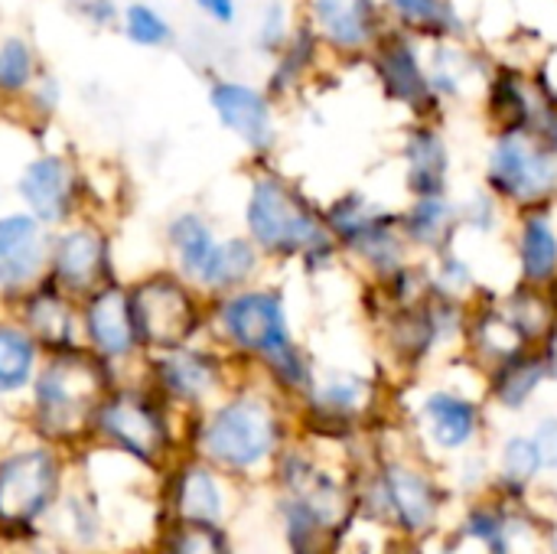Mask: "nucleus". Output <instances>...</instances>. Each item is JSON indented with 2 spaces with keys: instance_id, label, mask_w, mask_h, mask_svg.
<instances>
[{
  "instance_id": "nucleus-1",
  "label": "nucleus",
  "mask_w": 557,
  "mask_h": 554,
  "mask_svg": "<svg viewBox=\"0 0 557 554\" xmlns=\"http://www.w3.org/2000/svg\"><path fill=\"white\" fill-rule=\"evenodd\" d=\"M242 232L261 248L268 264H297L307 274H323L343 261L323 206L271 160H251L248 167Z\"/></svg>"
},
{
  "instance_id": "nucleus-2",
  "label": "nucleus",
  "mask_w": 557,
  "mask_h": 554,
  "mask_svg": "<svg viewBox=\"0 0 557 554\" xmlns=\"http://www.w3.org/2000/svg\"><path fill=\"white\" fill-rule=\"evenodd\" d=\"M209 340L228 356L258 362L281 389L310 392L313 366L290 327L287 294L277 284H248L209 300Z\"/></svg>"
},
{
  "instance_id": "nucleus-3",
  "label": "nucleus",
  "mask_w": 557,
  "mask_h": 554,
  "mask_svg": "<svg viewBox=\"0 0 557 554\" xmlns=\"http://www.w3.org/2000/svg\"><path fill=\"white\" fill-rule=\"evenodd\" d=\"M117 379L121 376L85 346L46 353L29 385V405L39 431L55 441L85 434Z\"/></svg>"
},
{
  "instance_id": "nucleus-4",
  "label": "nucleus",
  "mask_w": 557,
  "mask_h": 554,
  "mask_svg": "<svg viewBox=\"0 0 557 554\" xmlns=\"http://www.w3.org/2000/svg\"><path fill=\"white\" fill-rule=\"evenodd\" d=\"M323 219L339 245L343 261L362 271L369 284L398 274L418 258L401 232V212L382 206L362 189H346L330 199L323 206Z\"/></svg>"
},
{
  "instance_id": "nucleus-5",
  "label": "nucleus",
  "mask_w": 557,
  "mask_h": 554,
  "mask_svg": "<svg viewBox=\"0 0 557 554\" xmlns=\"http://www.w3.org/2000/svg\"><path fill=\"white\" fill-rule=\"evenodd\" d=\"M127 291L144 356L209 336V297L166 261L131 274Z\"/></svg>"
},
{
  "instance_id": "nucleus-6",
  "label": "nucleus",
  "mask_w": 557,
  "mask_h": 554,
  "mask_svg": "<svg viewBox=\"0 0 557 554\" xmlns=\"http://www.w3.org/2000/svg\"><path fill=\"white\" fill-rule=\"evenodd\" d=\"M483 183L516 212L557 206V150L539 131H493Z\"/></svg>"
},
{
  "instance_id": "nucleus-7",
  "label": "nucleus",
  "mask_w": 557,
  "mask_h": 554,
  "mask_svg": "<svg viewBox=\"0 0 557 554\" xmlns=\"http://www.w3.org/2000/svg\"><path fill=\"white\" fill-rule=\"evenodd\" d=\"M13 199L46 229L95 216L88 163L65 147H39L13 176Z\"/></svg>"
},
{
  "instance_id": "nucleus-8",
  "label": "nucleus",
  "mask_w": 557,
  "mask_h": 554,
  "mask_svg": "<svg viewBox=\"0 0 557 554\" xmlns=\"http://www.w3.org/2000/svg\"><path fill=\"white\" fill-rule=\"evenodd\" d=\"M46 278L75 300L124 278L117 268L114 222L104 216H78V219L52 229Z\"/></svg>"
},
{
  "instance_id": "nucleus-9",
  "label": "nucleus",
  "mask_w": 557,
  "mask_h": 554,
  "mask_svg": "<svg viewBox=\"0 0 557 554\" xmlns=\"http://www.w3.org/2000/svg\"><path fill=\"white\" fill-rule=\"evenodd\" d=\"M366 65L382 98L401 108L411 121H424V118L444 121V101L431 85L421 39H414L398 26H388L369 49Z\"/></svg>"
},
{
  "instance_id": "nucleus-10",
  "label": "nucleus",
  "mask_w": 557,
  "mask_h": 554,
  "mask_svg": "<svg viewBox=\"0 0 557 554\" xmlns=\"http://www.w3.org/2000/svg\"><path fill=\"white\" fill-rule=\"evenodd\" d=\"M206 104L215 124L251 157L271 160L281 147V104L264 85L235 75H209Z\"/></svg>"
},
{
  "instance_id": "nucleus-11",
  "label": "nucleus",
  "mask_w": 557,
  "mask_h": 554,
  "mask_svg": "<svg viewBox=\"0 0 557 554\" xmlns=\"http://www.w3.org/2000/svg\"><path fill=\"white\" fill-rule=\"evenodd\" d=\"M202 451L225 467H255L277 444V418L268 398L242 392L209 411L202 424Z\"/></svg>"
},
{
  "instance_id": "nucleus-12",
  "label": "nucleus",
  "mask_w": 557,
  "mask_h": 554,
  "mask_svg": "<svg viewBox=\"0 0 557 554\" xmlns=\"http://www.w3.org/2000/svg\"><path fill=\"white\" fill-rule=\"evenodd\" d=\"M91 428L144 464L160 460L170 441L163 398L147 382L137 385V382L117 379V385L101 402Z\"/></svg>"
},
{
  "instance_id": "nucleus-13",
  "label": "nucleus",
  "mask_w": 557,
  "mask_h": 554,
  "mask_svg": "<svg viewBox=\"0 0 557 554\" xmlns=\"http://www.w3.org/2000/svg\"><path fill=\"white\" fill-rule=\"evenodd\" d=\"M78 327H82V346L98 359H104L117 376H124V369H140L144 343L137 333L127 278H117L82 297Z\"/></svg>"
},
{
  "instance_id": "nucleus-14",
  "label": "nucleus",
  "mask_w": 557,
  "mask_h": 554,
  "mask_svg": "<svg viewBox=\"0 0 557 554\" xmlns=\"http://www.w3.org/2000/svg\"><path fill=\"white\" fill-rule=\"evenodd\" d=\"M140 372H144V382L163 402L202 405L225 382V349L206 336L176 349L147 353L140 362Z\"/></svg>"
},
{
  "instance_id": "nucleus-15",
  "label": "nucleus",
  "mask_w": 557,
  "mask_h": 554,
  "mask_svg": "<svg viewBox=\"0 0 557 554\" xmlns=\"http://www.w3.org/2000/svg\"><path fill=\"white\" fill-rule=\"evenodd\" d=\"M300 23L320 39L330 59L366 62L375 39L388 29L379 0H300Z\"/></svg>"
},
{
  "instance_id": "nucleus-16",
  "label": "nucleus",
  "mask_w": 557,
  "mask_h": 554,
  "mask_svg": "<svg viewBox=\"0 0 557 554\" xmlns=\"http://www.w3.org/2000/svg\"><path fill=\"white\" fill-rule=\"evenodd\" d=\"M483 111L493 131L522 127L545 134L557 114V98L545 85L542 72L516 62H493V72L483 85Z\"/></svg>"
},
{
  "instance_id": "nucleus-17",
  "label": "nucleus",
  "mask_w": 557,
  "mask_h": 554,
  "mask_svg": "<svg viewBox=\"0 0 557 554\" xmlns=\"http://www.w3.org/2000/svg\"><path fill=\"white\" fill-rule=\"evenodd\" d=\"M52 229L23 206L0 209V307L46 281Z\"/></svg>"
},
{
  "instance_id": "nucleus-18",
  "label": "nucleus",
  "mask_w": 557,
  "mask_h": 554,
  "mask_svg": "<svg viewBox=\"0 0 557 554\" xmlns=\"http://www.w3.org/2000/svg\"><path fill=\"white\" fill-rule=\"evenodd\" d=\"M401 186L408 199L414 196H444L454 183V150L441 127V121H408L401 147Z\"/></svg>"
},
{
  "instance_id": "nucleus-19",
  "label": "nucleus",
  "mask_w": 557,
  "mask_h": 554,
  "mask_svg": "<svg viewBox=\"0 0 557 554\" xmlns=\"http://www.w3.org/2000/svg\"><path fill=\"white\" fill-rule=\"evenodd\" d=\"M222 235L225 232H219L215 219L206 209L180 206L163 219V229H160L163 258L173 271H180L186 281H193L199 287L215 261Z\"/></svg>"
},
{
  "instance_id": "nucleus-20",
  "label": "nucleus",
  "mask_w": 557,
  "mask_h": 554,
  "mask_svg": "<svg viewBox=\"0 0 557 554\" xmlns=\"http://www.w3.org/2000/svg\"><path fill=\"white\" fill-rule=\"evenodd\" d=\"M7 310L33 333V340L46 353L82 346V327H78V300L59 291L49 278L20 294Z\"/></svg>"
},
{
  "instance_id": "nucleus-21",
  "label": "nucleus",
  "mask_w": 557,
  "mask_h": 554,
  "mask_svg": "<svg viewBox=\"0 0 557 554\" xmlns=\"http://www.w3.org/2000/svg\"><path fill=\"white\" fill-rule=\"evenodd\" d=\"M55 490V460L49 451L33 447L0 464V519L26 522L49 503Z\"/></svg>"
},
{
  "instance_id": "nucleus-22",
  "label": "nucleus",
  "mask_w": 557,
  "mask_h": 554,
  "mask_svg": "<svg viewBox=\"0 0 557 554\" xmlns=\"http://www.w3.org/2000/svg\"><path fill=\"white\" fill-rule=\"evenodd\" d=\"M428 46V75L431 85L437 91V98L447 101H463L470 91L483 95V85L493 72V62L483 59V52H476L470 46V36L463 39H434L424 42Z\"/></svg>"
},
{
  "instance_id": "nucleus-23",
  "label": "nucleus",
  "mask_w": 557,
  "mask_h": 554,
  "mask_svg": "<svg viewBox=\"0 0 557 554\" xmlns=\"http://www.w3.org/2000/svg\"><path fill=\"white\" fill-rule=\"evenodd\" d=\"M512 251L519 281L557 287V206L516 212Z\"/></svg>"
},
{
  "instance_id": "nucleus-24",
  "label": "nucleus",
  "mask_w": 557,
  "mask_h": 554,
  "mask_svg": "<svg viewBox=\"0 0 557 554\" xmlns=\"http://www.w3.org/2000/svg\"><path fill=\"white\" fill-rule=\"evenodd\" d=\"M401 212V232L418 258H434L457 245L460 232V209L450 193L444 196H414Z\"/></svg>"
},
{
  "instance_id": "nucleus-25",
  "label": "nucleus",
  "mask_w": 557,
  "mask_h": 554,
  "mask_svg": "<svg viewBox=\"0 0 557 554\" xmlns=\"http://www.w3.org/2000/svg\"><path fill=\"white\" fill-rule=\"evenodd\" d=\"M388 26L411 33L421 42L434 39H463L470 36V23L457 0H379Z\"/></svg>"
},
{
  "instance_id": "nucleus-26",
  "label": "nucleus",
  "mask_w": 557,
  "mask_h": 554,
  "mask_svg": "<svg viewBox=\"0 0 557 554\" xmlns=\"http://www.w3.org/2000/svg\"><path fill=\"white\" fill-rule=\"evenodd\" d=\"M264 271H268V258L261 255V248L245 232H225L222 245L215 251V261H212L209 274L202 278L199 291L212 300V297H222V294H232V291L264 281Z\"/></svg>"
},
{
  "instance_id": "nucleus-27",
  "label": "nucleus",
  "mask_w": 557,
  "mask_h": 554,
  "mask_svg": "<svg viewBox=\"0 0 557 554\" xmlns=\"http://www.w3.org/2000/svg\"><path fill=\"white\" fill-rule=\"evenodd\" d=\"M46 59L26 29L0 26V111L16 114L20 101L42 75Z\"/></svg>"
},
{
  "instance_id": "nucleus-28",
  "label": "nucleus",
  "mask_w": 557,
  "mask_h": 554,
  "mask_svg": "<svg viewBox=\"0 0 557 554\" xmlns=\"http://www.w3.org/2000/svg\"><path fill=\"white\" fill-rule=\"evenodd\" d=\"M323 59H326V52H323L320 39L297 20V26H294L290 39H287V46L268 62L264 88L271 91V98H274L277 104L290 101V98L313 78V72L323 65Z\"/></svg>"
},
{
  "instance_id": "nucleus-29",
  "label": "nucleus",
  "mask_w": 557,
  "mask_h": 554,
  "mask_svg": "<svg viewBox=\"0 0 557 554\" xmlns=\"http://www.w3.org/2000/svg\"><path fill=\"white\" fill-rule=\"evenodd\" d=\"M42 359L46 349L33 340V333L7 307H0V395L10 398L29 392Z\"/></svg>"
},
{
  "instance_id": "nucleus-30",
  "label": "nucleus",
  "mask_w": 557,
  "mask_h": 554,
  "mask_svg": "<svg viewBox=\"0 0 557 554\" xmlns=\"http://www.w3.org/2000/svg\"><path fill=\"white\" fill-rule=\"evenodd\" d=\"M552 379V362H548V353L545 346H532L506 362H499L493 369V395L499 405L519 411L525 408L535 392Z\"/></svg>"
},
{
  "instance_id": "nucleus-31",
  "label": "nucleus",
  "mask_w": 557,
  "mask_h": 554,
  "mask_svg": "<svg viewBox=\"0 0 557 554\" xmlns=\"http://www.w3.org/2000/svg\"><path fill=\"white\" fill-rule=\"evenodd\" d=\"M421 418L434 444L457 451L473 441L476 424H480V408L457 392H431L421 405Z\"/></svg>"
},
{
  "instance_id": "nucleus-32",
  "label": "nucleus",
  "mask_w": 557,
  "mask_h": 554,
  "mask_svg": "<svg viewBox=\"0 0 557 554\" xmlns=\"http://www.w3.org/2000/svg\"><path fill=\"white\" fill-rule=\"evenodd\" d=\"M114 33L140 52H166L180 42V29L153 0H121Z\"/></svg>"
},
{
  "instance_id": "nucleus-33",
  "label": "nucleus",
  "mask_w": 557,
  "mask_h": 554,
  "mask_svg": "<svg viewBox=\"0 0 557 554\" xmlns=\"http://www.w3.org/2000/svg\"><path fill=\"white\" fill-rule=\"evenodd\" d=\"M62 108H65V85H62V78L46 65L42 69V75L33 82V88L26 91V98L20 101V108H16V121L26 127V131H33V134H46L52 124H55V118L62 114Z\"/></svg>"
},
{
  "instance_id": "nucleus-34",
  "label": "nucleus",
  "mask_w": 557,
  "mask_h": 554,
  "mask_svg": "<svg viewBox=\"0 0 557 554\" xmlns=\"http://www.w3.org/2000/svg\"><path fill=\"white\" fill-rule=\"evenodd\" d=\"M385 493H388V500H392V506L405 526H411V529L428 526L434 503H431V487L424 477H418L408 467H392L385 477Z\"/></svg>"
},
{
  "instance_id": "nucleus-35",
  "label": "nucleus",
  "mask_w": 557,
  "mask_h": 554,
  "mask_svg": "<svg viewBox=\"0 0 557 554\" xmlns=\"http://www.w3.org/2000/svg\"><path fill=\"white\" fill-rule=\"evenodd\" d=\"M428 264H431V287L437 294L463 300V304H473L483 294V284H480V274H476L473 261L463 258L457 245L434 255V258H428Z\"/></svg>"
},
{
  "instance_id": "nucleus-36",
  "label": "nucleus",
  "mask_w": 557,
  "mask_h": 554,
  "mask_svg": "<svg viewBox=\"0 0 557 554\" xmlns=\"http://www.w3.org/2000/svg\"><path fill=\"white\" fill-rule=\"evenodd\" d=\"M310 395H313V402H317L320 411L349 418V415H356V411L366 408V402H369V395H372V385H369L362 376L333 372V376H326L323 382H313Z\"/></svg>"
},
{
  "instance_id": "nucleus-37",
  "label": "nucleus",
  "mask_w": 557,
  "mask_h": 554,
  "mask_svg": "<svg viewBox=\"0 0 557 554\" xmlns=\"http://www.w3.org/2000/svg\"><path fill=\"white\" fill-rule=\"evenodd\" d=\"M460 209V232H473L480 238H493L506 229V212H512L486 183L473 186L463 199H457Z\"/></svg>"
},
{
  "instance_id": "nucleus-38",
  "label": "nucleus",
  "mask_w": 557,
  "mask_h": 554,
  "mask_svg": "<svg viewBox=\"0 0 557 554\" xmlns=\"http://www.w3.org/2000/svg\"><path fill=\"white\" fill-rule=\"evenodd\" d=\"M297 20L300 16L290 10L287 0H264V7L255 16V26H251V49H255V56L271 62L287 46Z\"/></svg>"
},
{
  "instance_id": "nucleus-39",
  "label": "nucleus",
  "mask_w": 557,
  "mask_h": 554,
  "mask_svg": "<svg viewBox=\"0 0 557 554\" xmlns=\"http://www.w3.org/2000/svg\"><path fill=\"white\" fill-rule=\"evenodd\" d=\"M180 509L186 519L193 522H212L222 513V496L215 480L206 470H186V477L180 480Z\"/></svg>"
},
{
  "instance_id": "nucleus-40",
  "label": "nucleus",
  "mask_w": 557,
  "mask_h": 554,
  "mask_svg": "<svg viewBox=\"0 0 557 554\" xmlns=\"http://www.w3.org/2000/svg\"><path fill=\"white\" fill-rule=\"evenodd\" d=\"M65 13L88 33H114L121 0H62Z\"/></svg>"
},
{
  "instance_id": "nucleus-41",
  "label": "nucleus",
  "mask_w": 557,
  "mask_h": 554,
  "mask_svg": "<svg viewBox=\"0 0 557 554\" xmlns=\"http://www.w3.org/2000/svg\"><path fill=\"white\" fill-rule=\"evenodd\" d=\"M503 470H506V477L516 480V483L532 480V477L542 470L535 441H532V438H509L506 447H503Z\"/></svg>"
},
{
  "instance_id": "nucleus-42",
  "label": "nucleus",
  "mask_w": 557,
  "mask_h": 554,
  "mask_svg": "<svg viewBox=\"0 0 557 554\" xmlns=\"http://www.w3.org/2000/svg\"><path fill=\"white\" fill-rule=\"evenodd\" d=\"M173 554H228L222 539L206 529V522H193L173 539Z\"/></svg>"
},
{
  "instance_id": "nucleus-43",
  "label": "nucleus",
  "mask_w": 557,
  "mask_h": 554,
  "mask_svg": "<svg viewBox=\"0 0 557 554\" xmlns=\"http://www.w3.org/2000/svg\"><path fill=\"white\" fill-rule=\"evenodd\" d=\"M193 10L215 29H232L242 16V7L238 0H189Z\"/></svg>"
},
{
  "instance_id": "nucleus-44",
  "label": "nucleus",
  "mask_w": 557,
  "mask_h": 554,
  "mask_svg": "<svg viewBox=\"0 0 557 554\" xmlns=\"http://www.w3.org/2000/svg\"><path fill=\"white\" fill-rule=\"evenodd\" d=\"M532 441H535V451H539L542 467H557V418H545L535 428Z\"/></svg>"
},
{
  "instance_id": "nucleus-45",
  "label": "nucleus",
  "mask_w": 557,
  "mask_h": 554,
  "mask_svg": "<svg viewBox=\"0 0 557 554\" xmlns=\"http://www.w3.org/2000/svg\"><path fill=\"white\" fill-rule=\"evenodd\" d=\"M545 137L552 140V147H555V150H557V114H555V118H552V124H548V131H545Z\"/></svg>"
}]
</instances>
